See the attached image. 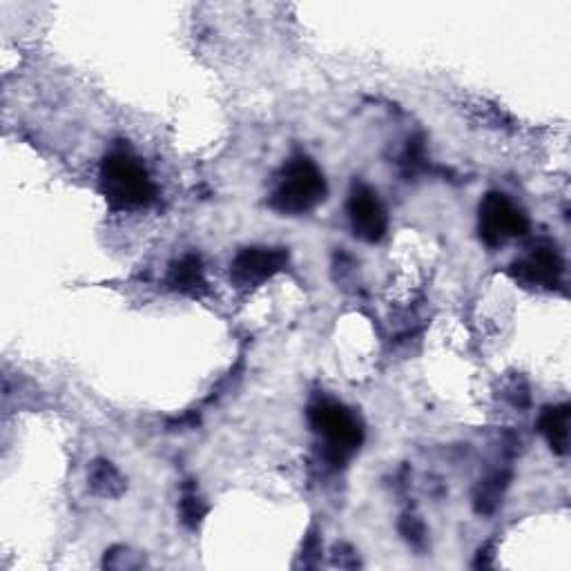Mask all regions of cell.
Wrapping results in <instances>:
<instances>
[{"label": "cell", "mask_w": 571, "mask_h": 571, "mask_svg": "<svg viewBox=\"0 0 571 571\" xmlns=\"http://www.w3.org/2000/svg\"><path fill=\"white\" fill-rule=\"evenodd\" d=\"M511 473L509 471H493L491 476L478 482L476 491H473V509L480 516H489L500 507L502 498L509 489Z\"/></svg>", "instance_id": "cell-10"}, {"label": "cell", "mask_w": 571, "mask_h": 571, "mask_svg": "<svg viewBox=\"0 0 571 571\" xmlns=\"http://www.w3.org/2000/svg\"><path fill=\"white\" fill-rule=\"evenodd\" d=\"M166 284L174 293L188 295V297H201L208 293L206 270H203V261L199 255L188 253L181 259L172 261L168 268Z\"/></svg>", "instance_id": "cell-8"}, {"label": "cell", "mask_w": 571, "mask_h": 571, "mask_svg": "<svg viewBox=\"0 0 571 571\" xmlns=\"http://www.w3.org/2000/svg\"><path fill=\"white\" fill-rule=\"evenodd\" d=\"M319 554H322V543H319V536L315 534V529H311L308 531V536L304 540V547H302V565L315 567Z\"/></svg>", "instance_id": "cell-15"}, {"label": "cell", "mask_w": 571, "mask_h": 571, "mask_svg": "<svg viewBox=\"0 0 571 571\" xmlns=\"http://www.w3.org/2000/svg\"><path fill=\"white\" fill-rule=\"evenodd\" d=\"M99 188L116 212L150 208L159 195L143 161L128 148H114L105 154L99 168Z\"/></svg>", "instance_id": "cell-1"}, {"label": "cell", "mask_w": 571, "mask_h": 571, "mask_svg": "<svg viewBox=\"0 0 571 571\" xmlns=\"http://www.w3.org/2000/svg\"><path fill=\"white\" fill-rule=\"evenodd\" d=\"M143 565H145L143 556L130 554V549H125V547H114L110 551H105V558H103V567H110V569H139Z\"/></svg>", "instance_id": "cell-14"}, {"label": "cell", "mask_w": 571, "mask_h": 571, "mask_svg": "<svg viewBox=\"0 0 571 571\" xmlns=\"http://www.w3.org/2000/svg\"><path fill=\"white\" fill-rule=\"evenodd\" d=\"M346 212L353 235L366 244H377L389 232V215H386L384 203L377 197V192L362 181H355L351 186Z\"/></svg>", "instance_id": "cell-5"}, {"label": "cell", "mask_w": 571, "mask_h": 571, "mask_svg": "<svg viewBox=\"0 0 571 571\" xmlns=\"http://www.w3.org/2000/svg\"><path fill=\"white\" fill-rule=\"evenodd\" d=\"M569 413V404L547 406L540 413L538 431L543 433V438L556 456H567L569 451Z\"/></svg>", "instance_id": "cell-9"}, {"label": "cell", "mask_w": 571, "mask_h": 571, "mask_svg": "<svg viewBox=\"0 0 571 571\" xmlns=\"http://www.w3.org/2000/svg\"><path fill=\"white\" fill-rule=\"evenodd\" d=\"M288 250L286 248H266L253 246L244 248L232 259L230 279L237 288H255L266 284L268 279L282 273L288 266Z\"/></svg>", "instance_id": "cell-7"}, {"label": "cell", "mask_w": 571, "mask_h": 571, "mask_svg": "<svg viewBox=\"0 0 571 571\" xmlns=\"http://www.w3.org/2000/svg\"><path fill=\"white\" fill-rule=\"evenodd\" d=\"M493 565V545H485L480 551H478V558H476V563H473V567H491Z\"/></svg>", "instance_id": "cell-17"}, {"label": "cell", "mask_w": 571, "mask_h": 571, "mask_svg": "<svg viewBox=\"0 0 571 571\" xmlns=\"http://www.w3.org/2000/svg\"><path fill=\"white\" fill-rule=\"evenodd\" d=\"M478 232L485 246L500 248L511 239L527 235L529 217L505 192H489L478 208Z\"/></svg>", "instance_id": "cell-4"}, {"label": "cell", "mask_w": 571, "mask_h": 571, "mask_svg": "<svg viewBox=\"0 0 571 571\" xmlns=\"http://www.w3.org/2000/svg\"><path fill=\"white\" fill-rule=\"evenodd\" d=\"M400 534L404 536L406 543L415 549H424V545H427V529H424V522L418 516L413 514L402 516Z\"/></svg>", "instance_id": "cell-13"}, {"label": "cell", "mask_w": 571, "mask_h": 571, "mask_svg": "<svg viewBox=\"0 0 571 571\" xmlns=\"http://www.w3.org/2000/svg\"><path fill=\"white\" fill-rule=\"evenodd\" d=\"M333 563L340 565V567H346V569L360 567V560H357V554L353 551V547H348V545H337L333 549Z\"/></svg>", "instance_id": "cell-16"}, {"label": "cell", "mask_w": 571, "mask_h": 571, "mask_svg": "<svg viewBox=\"0 0 571 571\" xmlns=\"http://www.w3.org/2000/svg\"><path fill=\"white\" fill-rule=\"evenodd\" d=\"M328 195L324 172L311 157L297 154L279 170L268 206L279 215L299 217L315 210Z\"/></svg>", "instance_id": "cell-2"}, {"label": "cell", "mask_w": 571, "mask_h": 571, "mask_svg": "<svg viewBox=\"0 0 571 571\" xmlns=\"http://www.w3.org/2000/svg\"><path fill=\"white\" fill-rule=\"evenodd\" d=\"M90 489L101 498H119L125 491V480L112 462L94 460L90 467Z\"/></svg>", "instance_id": "cell-11"}, {"label": "cell", "mask_w": 571, "mask_h": 571, "mask_svg": "<svg viewBox=\"0 0 571 571\" xmlns=\"http://www.w3.org/2000/svg\"><path fill=\"white\" fill-rule=\"evenodd\" d=\"M509 275L522 286L554 290L560 286L565 275V261L560 257L556 244L538 241L529 248V253L509 266Z\"/></svg>", "instance_id": "cell-6"}, {"label": "cell", "mask_w": 571, "mask_h": 571, "mask_svg": "<svg viewBox=\"0 0 571 571\" xmlns=\"http://www.w3.org/2000/svg\"><path fill=\"white\" fill-rule=\"evenodd\" d=\"M308 422L324 440V460L333 467H344L364 442V424L357 413L342 402L322 398L308 409Z\"/></svg>", "instance_id": "cell-3"}, {"label": "cell", "mask_w": 571, "mask_h": 571, "mask_svg": "<svg viewBox=\"0 0 571 571\" xmlns=\"http://www.w3.org/2000/svg\"><path fill=\"white\" fill-rule=\"evenodd\" d=\"M179 509H181V522L188 529H197L203 522V518L208 516V511H210V507L206 505V500H203L197 493L195 485L183 487V496H181Z\"/></svg>", "instance_id": "cell-12"}]
</instances>
